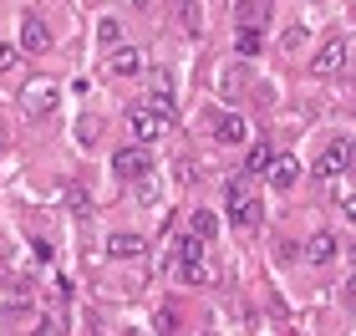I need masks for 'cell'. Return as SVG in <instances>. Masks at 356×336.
<instances>
[{
    "label": "cell",
    "instance_id": "obj_1",
    "mask_svg": "<svg viewBox=\"0 0 356 336\" xmlns=\"http://www.w3.org/2000/svg\"><path fill=\"white\" fill-rule=\"evenodd\" d=\"M173 127V97L168 92H153L148 102H138L133 112H127V133H133L143 148H148V143H158Z\"/></svg>",
    "mask_w": 356,
    "mask_h": 336
},
{
    "label": "cell",
    "instance_id": "obj_2",
    "mask_svg": "<svg viewBox=\"0 0 356 336\" xmlns=\"http://www.w3.org/2000/svg\"><path fill=\"white\" fill-rule=\"evenodd\" d=\"M224 204H229V219L239 224V230H254L260 224V199H254V179L250 173H234L229 184H224Z\"/></svg>",
    "mask_w": 356,
    "mask_h": 336
},
{
    "label": "cell",
    "instance_id": "obj_3",
    "mask_svg": "<svg viewBox=\"0 0 356 336\" xmlns=\"http://www.w3.org/2000/svg\"><path fill=\"white\" fill-rule=\"evenodd\" d=\"M61 107V87L51 82V77H36L26 92H21V112L31 122H41V118H51V112Z\"/></svg>",
    "mask_w": 356,
    "mask_h": 336
},
{
    "label": "cell",
    "instance_id": "obj_4",
    "mask_svg": "<svg viewBox=\"0 0 356 336\" xmlns=\"http://www.w3.org/2000/svg\"><path fill=\"white\" fill-rule=\"evenodd\" d=\"M311 173H316V184H336L341 173H351V138H336L331 148L311 163Z\"/></svg>",
    "mask_w": 356,
    "mask_h": 336
},
{
    "label": "cell",
    "instance_id": "obj_5",
    "mask_svg": "<svg viewBox=\"0 0 356 336\" xmlns=\"http://www.w3.org/2000/svg\"><path fill=\"white\" fill-rule=\"evenodd\" d=\"M112 173H118V179H127V184H138L143 173H153V153L143 148V143H127V148L112 153Z\"/></svg>",
    "mask_w": 356,
    "mask_h": 336
},
{
    "label": "cell",
    "instance_id": "obj_6",
    "mask_svg": "<svg viewBox=\"0 0 356 336\" xmlns=\"http://www.w3.org/2000/svg\"><path fill=\"white\" fill-rule=\"evenodd\" d=\"M346 56H351V41H346V36H331V41L311 56V72H316V77H336V72L346 67Z\"/></svg>",
    "mask_w": 356,
    "mask_h": 336
},
{
    "label": "cell",
    "instance_id": "obj_7",
    "mask_svg": "<svg viewBox=\"0 0 356 336\" xmlns=\"http://www.w3.org/2000/svg\"><path fill=\"white\" fill-rule=\"evenodd\" d=\"M21 51L26 56H41V51H51V26L41 21V15H21Z\"/></svg>",
    "mask_w": 356,
    "mask_h": 336
},
{
    "label": "cell",
    "instance_id": "obj_8",
    "mask_svg": "<svg viewBox=\"0 0 356 336\" xmlns=\"http://www.w3.org/2000/svg\"><path fill=\"white\" fill-rule=\"evenodd\" d=\"M260 179H265L270 189H280V194H285V189H296V184H300V163H296L290 153H275V158H270V168L260 173Z\"/></svg>",
    "mask_w": 356,
    "mask_h": 336
},
{
    "label": "cell",
    "instance_id": "obj_9",
    "mask_svg": "<svg viewBox=\"0 0 356 336\" xmlns=\"http://www.w3.org/2000/svg\"><path fill=\"white\" fill-rule=\"evenodd\" d=\"M102 56H107L112 77H138L143 72V51H138V46H118V51H102Z\"/></svg>",
    "mask_w": 356,
    "mask_h": 336
},
{
    "label": "cell",
    "instance_id": "obj_10",
    "mask_svg": "<svg viewBox=\"0 0 356 336\" xmlns=\"http://www.w3.org/2000/svg\"><path fill=\"white\" fill-rule=\"evenodd\" d=\"M336 250H341V245H336V234H331V230H316L311 239H305V260H311V265H331V260H336Z\"/></svg>",
    "mask_w": 356,
    "mask_h": 336
},
{
    "label": "cell",
    "instance_id": "obj_11",
    "mask_svg": "<svg viewBox=\"0 0 356 336\" xmlns=\"http://www.w3.org/2000/svg\"><path fill=\"white\" fill-rule=\"evenodd\" d=\"M214 138L219 143H245L250 138V122L239 118V112H219V118H214Z\"/></svg>",
    "mask_w": 356,
    "mask_h": 336
},
{
    "label": "cell",
    "instance_id": "obj_12",
    "mask_svg": "<svg viewBox=\"0 0 356 336\" xmlns=\"http://www.w3.org/2000/svg\"><path fill=\"white\" fill-rule=\"evenodd\" d=\"M173 275L184 285H209V280H214V265H209L204 255H199V260H173Z\"/></svg>",
    "mask_w": 356,
    "mask_h": 336
},
{
    "label": "cell",
    "instance_id": "obj_13",
    "mask_svg": "<svg viewBox=\"0 0 356 336\" xmlns=\"http://www.w3.org/2000/svg\"><path fill=\"white\" fill-rule=\"evenodd\" d=\"M143 250H148L143 234H107V255H112V260H138Z\"/></svg>",
    "mask_w": 356,
    "mask_h": 336
},
{
    "label": "cell",
    "instance_id": "obj_14",
    "mask_svg": "<svg viewBox=\"0 0 356 336\" xmlns=\"http://www.w3.org/2000/svg\"><path fill=\"white\" fill-rule=\"evenodd\" d=\"M188 234L209 245V239L219 234V214H214V209H193V219H188Z\"/></svg>",
    "mask_w": 356,
    "mask_h": 336
},
{
    "label": "cell",
    "instance_id": "obj_15",
    "mask_svg": "<svg viewBox=\"0 0 356 336\" xmlns=\"http://www.w3.org/2000/svg\"><path fill=\"white\" fill-rule=\"evenodd\" d=\"M219 87H224V97H245V87H250V67H224Z\"/></svg>",
    "mask_w": 356,
    "mask_h": 336
},
{
    "label": "cell",
    "instance_id": "obj_16",
    "mask_svg": "<svg viewBox=\"0 0 356 336\" xmlns=\"http://www.w3.org/2000/svg\"><path fill=\"white\" fill-rule=\"evenodd\" d=\"M178 26H184V31H193V36H199V31H204V15H199V0H178Z\"/></svg>",
    "mask_w": 356,
    "mask_h": 336
},
{
    "label": "cell",
    "instance_id": "obj_17",
    "mask_svg": "<svg viewBox=\"0 0 356 336\" xmlns=\"http://www.w3.org/2000/svg\"><path fill=\"white\" fill-rule=\"evenodd\" d=\"M31 336H67V311H51V316H41V321L31 326Z\"/></svg>",
    "mask_w": 356,
    "mask_h": 336
},
{
    "label": "cell",
    "instance_id": "obj_18",
    "mask_svg": "<svg viewBox=\"0 0 356 336\" xmlns=\"http://www.w3.org/2000/svg\"><path fill=\"white\" fill-rule=\"evenodd\" d=\"M270 158H275V153H270V143H254V148H250V168H245V173H250V179H254V173H265V168H270Z\"/></svg>",
    "mask_w": 356,
    "mask_h": 336
},
{
    "label": "cell",
    "instance_id": "obj_19",
    "mask_svg": "<svg viewBox=\"0 0 356 336\" xmlns=\"http://www.w3.org/2000/svg\"><path fill=\"white\" fill-rule=\"evenodd\" d=\"M260 15H265V0H239V26H245V31H254Z\"/></svg>",
    "mask_w": 356,
    "mask_h": 336
},
{
    "label": "cell",
    "instance_id": "obj_20",
    "mask_svg": "<svg viewBox=\"0 0 356 336\" xmlns=\"http://www.w3.org/2000/svg\"><path fill=\"white\" fill-rule=\"evenodd\" d=\"M97 41H102V51H107V46L118 51V46H122V26H118V21H102V31H97Z\"/></svg>",
    "mask_w": 356,
    "mask_h": 336
},
{
    "label": "cell",
    "instance_id": "obj_21",
    "mask_svg": "<svg viewBox=\"0 0 356 336\" xmlns=\"http://www.w3.org/2000/svg\"><path fill=\"white\" fill-rule=\"evenodd\" d=\"M199 255H204V239H193V234L178 239V260H199Z\"/></svg>",
    "mask_w": 356,
    "mask_h": 336
},
{
    "label": "cell",
    "instance_id": "obj_22",
    "mask_svg": "<svg viewBox=\"0 0 356 336\" xmlns=\"http://www.w3.org/2000/svg\"><path fill=\"white\" fill-rule=\"evenodd\" d=\"M260 46H265V36H260V31H239V51H245V56H254Z\"/></svg>",
    "mask_w": 356,
    "mask_h": 336
},
{
    "label": "cell",
    "instance_id": "obj_23",
    "mask_svg": "<svg viewBox=\"0 0 356 336\" xmlns=\"http://www.w3.org/2000/svg\"><path fill=\"white\" fill-rule=\"evenodd\" d=\"M15 61H21V46H6V41H0V77H6Z\"/></svg>",
    "mask_w": 356,
    "mask_h": 336
},
{
    "label": "cell",
    "instance_id": "obj_24",
    "mask_svg": "<svg viewBox=\"0 0 356 336\" xmlns=\"http://www.w3.org/2000/svg\"><path fill=\"white\" fill-rule=\"evenodd\" d=\"M67 204H72L76 214H87V189H82V184H72V189H67Z\"/></svg>",
    "mask_w": 356,
    "mask_h": 336
},
{
    "label": "cell",
    "instance_id": "obj_25",
    "mask_svg": "<svg viewBox=\"0 0 356 336\" xmlns=\"http://www.w3.org/2000/svg\"><path fill=\"white\" fill-rule=\"evenodd\" d=\"M300 46H305V31L290 26V31H285V51H300Z\"/></svg>",
    "mask_w": 356,
    "mask_h": 336
},
{
    "label": "cell",
    "instance_id": "obj_26",
    "mask_svg": "<svg viewBox=\"0 0 356 336\" xmlns=\"http://www.w3.org/2000/svg\"><path fill=\"white\" fill-rule=\"evenodd\" d=\"M76 138H82L87 148H92V143H97V122H92V118H82V133H76Z\"/></svg>",
    "mask_w": 356,
    "mask_h": 336
},
{
    "label": "cell",
    "instance_id": "obj_27",
    "mask_svg": "<svg viewBox=\"0 0 356 336\" xmlns=\"http://www.w3.org/2000/svg\"><path fill=\"white\" fill-rule=\"evenodd\" d=\"M341 219L356 224V194H341Z\"/></svg>",
    "mask_w": 356,
    "mask_h": 336
},
{
    "label": "cell",
    "instance_id": "obj_28",
    "mask_svg": "<svg viewBox=\"0 0 356 336\" xmlns=\"http://www.w3.org/2000/svg\"><path fill=\"white\" fill-rule=\"evenodd\" d=\"M346 291L356 296V250H351V280H346Z\"/></svg>",
    "mask_w": 356,
    "mask_h": 336
},
{
    "label": "cell",
    "instance_id": "obj_29",
    "mask_svg": "<svg viewBox=\"0 0 356 336\" xmlns=\"http://www.w3.org/2000/svg\"><path fill=\"white\" fill-rule=\"evenodd\" d=\"M351 168H356V143H351Z\"/></svg>",
    "mask_w": 356,
    "mask_h": 336
},
{
    "label": "cell",
    "instance_id": "obj_30",
    "mask_svg": "<svg viewBox=\"0 0 356 336\" xmlns=\"http://www.w3.org/2000/svg\"><path fill=\"white\" fill-rule=\"evenodd\" d=\"M0 148H6V127H0Z\"/></svg>",
    "mask_w": 356,
    "mask_h": 336
},
{
    "label": "cell",
    "instance_id": "obj_31",
    "mask_svg": "<svg viewBox=\"0 0 356 336\" xmlns=\"http://www.w3.org/2000/svg\"><path fill=\"white\" fill-rule=\"evenodd\" d=\"M133 6H148V0H133Z\"/></svg>",
    "mask_w": 356,
    "mask_h": 336
},
{
    "label": "cell",
    "instance_id": "obj_32",
    "mask_svg": "<svg viewBox=\"0 0 356 336\" xmlns=\"http://www.w3.org/2000/svg\"><path fill=\"white\" fill-rule=\"evenodd\" d=\"M351 92H356V87H351Z\"/></svg>",
    "mask_w": 356,
    "mask_h": 336
}]
</instances>
